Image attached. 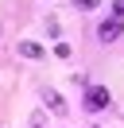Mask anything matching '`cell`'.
Masks as SVG:
<instances>
[{"instance_id":"6da1fadb","label":"cell","mask_w":124,"mask_h":128,"mask_svg":"<svg viewBox=\"0 0 124 128\" xmlns=\"http://www.w3.org/2000/svg\"><path fill=\"white\" fill-rule=\"evenodd\" d=\"M105 105H108V89L105 86H89V89H85V109H89V112L105 109Z\"/></svg>"},{"instance_id":"7a4b0ae2","label":"cell","mask_w":124,"mask_h":128,"mask_svg":"<svg viewBox=\"0 0 124 128\" xmlns=\"http://www.w3.org/2000/svg\"><path fill=\"white\" fill-rule=\"evenodd\" d=\"M116 35H120V20L112 16V20H105V24H101V39H105V43H112Z\"/></svg>"},{"instance_id":"3957f363","label":"cell","mask_w":124,"mask_h":128,"mask_svg":"<svg viewBox=\"0 0 124 128\" xmlns=\"http://www.w3.org/2000/svg\"><path fill=\"white\" fill-rule=\"evenodd\" d=\"M43 101H46V109H50V112H66V101H62L54 89H43Z\"/></svg>"},{"instance_id":"277c9868","label":"cell","mask_w":124,"mask_h":128,"mask_svg":"<svg viewBox=\"0 0 124 128\" xmlns=\"http://www.w3.org/2000/svg\"><path fill=\"white\" fill-rule=\"evenodd\" d=\"M20 54H27V58H39V54H43V47H39V43H20Z\"/></svg>"},{"instance_id":"5b68a950","label":"cell","mask_w":124,"mask_h":128,"mask_svg":"<svg viewBox=\"0 0 124 128\" xmlns=\"http://www.w3.org/2000/svg\"><path fill=\"white\" fill-rule=\"evenodd\" d=\"M112 12H116V20L124 16V0H116V4H112Z\"/></svg>"},{"instance_id":"8992f818","label":"cell","mask_w":124,"mask_h":128,"mask_svg":"<svg viewBox=\"0 0 124 128\" xmlns=\"http://www.w3.org/2000/svg\"><path fill=\"white\" fill-rule=\"evenodd\" d=\"M78 4H82V8H93V4H97V0H78Z\"/></svg>"},{"instance_id":"52a82bcc","label":"cell","mask_w":124,"mask_h":128,"mask_svg":"<svg viewBox=\"0 0 124 128\" xmlns=\"http://www.w3.org/2000/svg\"><path fill=\"white\" fill-rule=\"evenodd\" d=\"M31 128H43V120H39V116H31Z\"/></svg>"}]
</instances>
